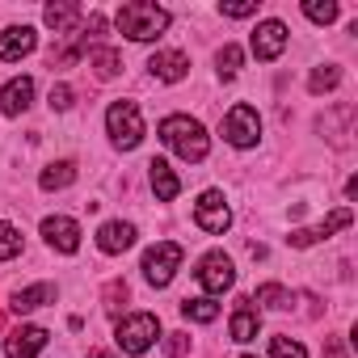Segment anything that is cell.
I'll list each match as a JSON object with an SVG mask.
<instances>
[{"label": "cell", "mask_w": 358, "mask_h": 358, "mask_svg": "<svg viewBox=\"0 0 358 358\" xmlns=\"http://www.w3.org/2000/svg\"><path fill=\"white\" fill-rule=\"evenodd\" d=\"M156 135L164 139L169 152H177V156L190 160V164L207 160V152H211V135H207V127H203L199 118H190V114H169V118L160 122Z\"/></svg>", "instance_id": "1"}, {"label": "cell", "mask_w": 358, "mask_h": 358, "mask_svg": "<svg viewBox=\"0 0 358 358\" xmlns=\"http://www.w3.org/2000/svg\"><path fill=\"white\" fill-rule=\"evenodd\" d=\"M118 30L131 38V43H156L164 30H169V9H160V5H152V0H131V5H122L118 9Z\"/></svg>", "instance_id": "2"}, {"label": "cell", "mask_w": 358, "mask_h": 358, "mask_svg": "<svg viewBox=\"0 0 358 358\" xmlns=\"http://www.w3.org/2000/svg\"><path fill=\"white\" fill-rule=\"evenodd\" d=\"M156 337H160V320L152 312H131L114 324V341L122 354H148L156 345Z\"/></svg>", "instance_id": "3"}, {"label": "cell", "mask_w": 358, "mask_h": 358, "mask_svg": "<svg viewBox=\"0 0 358 358\" xmlns=\"http://www.w3.org/2000/svg\"><path fill=\"white\" fill-rule=\"evenodd\" d=\"M106 131H110V143L118 152L139 148V139H143V114H139V106L135 101H114L106 110Z\"/></svg>", "instance_id": "4"}, {"label": "cell", "mask_w": 358, "mask_h": 358, "mask_svg": "<svg viewBox=\"0 0 358 358\" xmlns=\"http://www.w3.org/2000/svg\"><path fill=\"white\" fill-rule=\"evenodd\" d=\"M182 245H173V241H160V245H152L148 253H143V278L152 282V287H169L173 282V274L182 270Z\"/></svg>", "instance_id": "5"}, {"label": "cell", "mask_w": 358, "mask_h": 358, "mask_svg": "<svg viewBox=\"0 0 358 358\" xmlns=\"http://www.w3.org/2000/svg\"><path fill=\"white\" fill-rule=\"evenodd\" d=\"M194 224L211 236H224L232 228V207L224 199V190H203L199 203H194Z\"/></svg>", "instance_id": "6"}, {"label": "cell", "mask_w": 358, "mask_h": 358, "mask_svg": "<svg viewBox=\"0 0 358 358\" xmlns=\"http://www.w3.org/2000/svg\"><path fill=\"white\" fill-rule=\"evenodd\" d=\"M224 139L232 143V148H253L257 139H262V118H257V110L253 106H232L228 110V118H224Z\"/></svg>", "instance_id": "7"}, {"label": "cell", "mask_w": 358, "mask_h": 358, "mask_svg": "<svg viewBox=\"0 0 358 358\" xmlns=\"http://www.w3.org/2000/svg\"><path fill=\"white\" fill-rule=\"evenodd\" d=\"M199 282H203V291H207V299L211 295H224V291H232V282H236V266H232V257L228 253H207L203 262H199Z\"/></svg>", "instance_id": "8"}, {"label": "cell", "mask_w": 358, "mask_h": 358, "mask_svg": "<svg viewBox=\"0 0 358 358\" xmlns=\"http://www.w3.org/2000/svg\"><path fill=\"white\" fill-rule=\"evenodd\" d=\"M350 224H354V211H350V207H337L329 220H320L316 228H295L287 241H291V249H312V245L329 241L333 232H341V228H350Z\"/></svg>", "instance_id": "9"}, {"label": "cell", "mask_w": 358, "mask_h": 358, "mask_svg": "<svg viewBox=\"0 0 358 358\" xmlns=\"http://www.w3.org/2000/svg\"><path fill=\"white\" fill-rule=\"evenodd\" d=\"M287 38H291L287 26L270 17V22H257V30H253V38H249V51H253L262 64H270V59H278V55L287 51Z\"/></svg>", "instance_id": "10"}, {"label": "cell", "mask_w": 358, "mask_h": 358, "mask_svg": "<svg viewBox=\"0 0 358 358\" xmlns=\"http://www.w3.org/2000/svg\"><path fill=\"white\" fill-rule=\"evenodd\" d=\"M43 241H47L55 253H76V249H80V224L68 220V215H47V220H43Z\"/></svg>", "instance_id": "11"}, {"label": "cell", "mask_w": 358, "mask_h": 358, "mask_svg": "<svg viewBox=\"0 0 358 358\" xmlns=\"http://www.w3.org/2000/svg\"><path fill=\"white\" fill-rule=\"evenodd\" d=\"M43 350H47V329H43V324H22V329H13L9 341H5V354H9V358H38Z\"/></svg>", "instance_id": "12"}, {"label": "cell", "mask_w": 358, "mask_h": 358, "mask_svg": "<svg viewBox=\"0 0 358 358\" xmlns=\"http://www.w3.org/2000/svg\"><path fill=\"white\" fill-rule=\"evenodd\" d=\"M34 47H38V34H34V26H9L5 34H0V59H5V64H17V59H26Z\"/></svg>", "instance_id": "13"}, {"label": "cell", "mask_w": 358, "mask_h": 358, "mask_svg": "<svg viewBox=\"0 0 358 358\" xmlns=\"http://www.w3.org/2000/svg\"><path fill=\"white\" fill-rule=\"evenodd\" d=\"M148 72H152L156 80H164V85H177V80H186L190 59H186L182 51H156V55L148 59Z\"/></svg>", "instance_id": "14"}, {"label": "cell", "mask_w": 358, "mask_h": 358, "mask_svg": "<svg viewBox=\"0 0 358 358\" xmlns=\"http://www.w3.org/2000/svg\"><path fill=\"white\" fill-rule=\"evenodd\" d=\"M131 245H135V224L110 220V224H101V228H97V249H101V253L118 257V253H127Z\"/></svg>", "instance_id": "15"}, {"label": "cell", "mask_w": 358, "mask_h": 358, "mask_svg": "<svg viewBox=\"0 0 358 358\" xmlns=\"http://www.w3.org/2000/svg\"><path fill=\"white\" fill-rule=\"evenodd\" d=\"M228 333H232V341H241V345L262 333V312H257L253 299H241V303H236V312H232V320H228Z\"/></svg>", "instance_id": "16"}, {"label": "cell", "mask_w": 358, "mask_h": 358, "mask_svg": "<svg viewBox=\"0 0 358 358\" xmlns=\"http://www.w3.org/2000/svg\"><path fill=\"white\" fill-rule=\"evenodd\" d=\"M30 101H34V80H30V76H13L5 89H0V110H5L9 118L26 114Z\"/></svg>", "instance_id": "17"}, {"label": "cell", "mask_w": 358, "mask_h": 358, "mask_svg": "<svg viewBox=\"0 0 358 358\" xmlns=\"http://www.w3.org/2000/svg\"><path fill=\"white\" fill-rule=\"evenodd\" d=\"M55 282H34V287H26V291H13V299H9V308L17 312V316H26V312H38V308H47V303H55Z\"/></svg>", "instance_id": "18"}, {"label": "cell", "mask_w": 358, "mask_h": 358, "mask_svg": "<svg viewBox=\"0 0 358 358\" xmlns=\"http://www.w3.org/2000/svg\"><path fill=\"white\" fill-rule=\"evenodd\" d=\"M148 177H152V190H156L160 203H173L177 194H182V177L169 169V160H152L148 164Z\"/></svg>", "instance_id": "19"}, {"label": "cell", "mask_w": 358, "mask_h": 358, "mask_svg": "<svg viewBox=\"0 0 358 358\" xmlns=\"http://www.w3.org/2000/svg\"><path fill=\"white\" fill-rule=\"evenodd\" d=\"M43 22H47L55 34H76V26H80V5H72V0H55V5L43 9Z\"/></svg>", "instance_id": "20"}, {"label": "cell", "mask_w": 358, "mask_h": 358, "mask_svg": "<svg viewBox=\"0 0 358 358\" xmlns=\"http://www.w3.org/2000/svg\"><path fill=\"white\" fill-rule=\"evenodd\" d=\"M72 182H76V160H55V164H47V169L38 173V186H43L47 194L68 190Z\"/></svg>", "instance_id": "21"}, {"label": "cell", "mask_w": 358, "mask_h": 358, "mask_svg": "<svg viewBox=\"0 0 358 358\" xmlns=\"http://www.w3.org/2000/svg\"><path fill=\"white\" fill-rule=\"evenodd\" d=\"M89 68L101 76V80H114L122 72V55L114 47H89Z\"/></svg>", "instance_id": "22"}, {"label": "cell", "mask_w": 358, "mask_h": 358, "mask_svg": "<svg viewBox=\"0 0 358 358\" xmlns=\"http://www.w3.org/2000/svg\"><path fill=\"white\" fill-rule=\"evenodd\" d=\"M341 85V68L337 64H320V68H312V76H308V89L320 97V93H333Z\"/></svg>", "instance_id": "23"}, {"label": "cell", "mask_w": 358, "mask_h": 358, "mask_svg": "<svg viewBox=\"0 0 358 358\" xmlns=\"http://www.w3.org/2000/svg\"><path fill=\"white\" fill-rule=\"evenodd\" d=\"M182 316L194 320V324H211V320L220 316V303L207 299V295H203V299H182Z\"/></svg>", "instance_id": "24"}, {"label": "cell", "mask_w": 358, "mask_h": 358, "mask_svg": "<svg viewBox=\"0 0 358 358\" xmlns=\"http://www.w3.org/2000/svg\"><path fill=\"white\" fill-rule=\"evenodd\" d=\"M337 0H303V17L308 22H316V26H329V22H337Z\"/></svg>", "instance_id": "25"}, {"label": "cell", "mask_w": 358, "mask_h": 358, "mask_svg": "<svg viewBox=\"0 0 358 358\" xmlns=\"http://www.w3.org/2000/svg\"><path fill=\"white\" fill-rule=\"evenodd\" d=\"M241 64H245V51H241L236 43L220 47V55H215V68H220V76H224V80H232V76L241 72Z\"/></svg>", "instance_id": "26"}, {"label": "cell", "mask_w": 358, "mask_h": 358, "mask_svg": "<svg viewBox=\"0 0 358 358\" xmlns=\"http://www.w3.org/2000/svg\"><path fill=\"white\" fill-rule=\"evenodd\" d=\"M253 303H262V308H287L291 295H287V287H278V282H262L257 295H253Z\"/></svg>", "instance_id": "27"}, {"label": "cell", "mask_w": 358, "mask_h": 358, "mask_svg": "<svg viewBox=\"0 0 358 358\" xmlns=\"http://www.w3.org/2000/svg\"><path fill=\"white\" fill-rule=\"evenodd\" d=\"M17 253H22V232L0 220V262H13Z\"/></svg>", "instance_id": "28"}, {"label": "cell", "mask_w": 358, "mask_h": 358, "mask_svg": "<svg viewBox=\"0 0 358 358\" xmlns=\"http://www.w3.org/2000/svg\"><path fill=\"white\" fill-rule=\"evenodd\" d=\"M270 358H308V350L295 337H274L270 341Z\"/></svg>", "instance_id": "29"}, {"label": "cell", "mask_w": 358, "mask_h": 358, "mask_svg": "<svg viewBox=\"0 0 358 358\" xmlns=\"http://www.w3.org/2000/svg\"><path fill=\"white\" fill-rule=\"evenodd\" d=\"M186 350H190V337H186V333H169V337H164V354H169V358H182Z\"/></svg>", "instance_id": "30"}, {"label": "cell", "mask_w": 358, "mask_h": 358, "mask_svg": "<svg viewBox=\"0 0 358 358\" xmlns=\"http://www.w3.org/2000/svg\"><path fill=\"white\" fill-rule=\"evenodd\" d=\"M220 13L224 17H253L257 5H253V0H241V5H220Z\"/></svg>", "instance_id": "31"}, {"label": "cell", "mask_w": 358, "mask_h": 358, "mask_svg": "<svg viewBox=\"0 0 358 358\" xmlns=\"http://www.w3.org/2000/svg\"><path fill=\"white\" fill-rule=\"evenodd\" d=\"M51 110H72V89L68 85H55L51 89Z\"/></svg>", "instance_id": "32"}, {"label": "cell", "mask_w": 358, "mask_h": 358, "mask_svg": "<svg viewBox=\"0 0 358 358\" xmlns=\"http://www.w3.org/2000/svg\"><path fill=\"white\" fill-rule=\"evenodd\" d=\"M324 358H345V350H341V341H337V337L324 345Z\"/></svg>", "instance_id": "33"}, {"label": "cell", "mask_w": 358, "mask_h": 358, "mask_svg": "<svg viewBox=\"0 0 358 358\" xmlns=\"http://www.w3.org/2000/svg\"><path fill=\"white\" fill-rule=\"evenodd\" d=\"M89 358H114L110 350H89Z\"/></svg>", "instance_id": "34"}, {"label": "cell", "mask_w": 358, "mask_h": 358, "mask_svg": "<svg viewBox=\"0 0 358 358\" xmlns=\"http://www.w3.org/2000/svg\"><path fill=\"white\" fill-rule=\"evenodd\" d=\"M245 358H257V354H245Z\"/></svg>", "instance_id": "35"}]
</instances>
